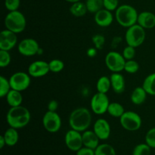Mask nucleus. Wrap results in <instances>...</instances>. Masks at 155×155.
Instances as JSON below:
<instances>
[{"mask_svg": "<svg viewBox=\"0 0 155 155\" xmlns=\"http://www.w3.org/2000/svg\"><path fill=\"white\" fill-rule=\"evenodd\" d=\"M61 118L56 111L45 112L42 117V125L47 132L55 133L61 128Z\"/></svg>", "mask_w": 155, "mask_h": 155, "instance_id": "9", "label": "nucleus"}, {"mask_svg": "<svg viewBox=\"0 0 155 155\" xmlns=\"http://www.w3.org/2000/svg\"><path fill=\"white\" fill-rule=\"evenodd\" d=\"M122 54L126 61L134 59L136 56V48L127 45V46H126L123 50Z\"/></svg>", "mask_w": 155, "mask_h": 155, "instance_id": "36", "label": "nucleus"}, {"mask_svg": "<svg viewBox=\"0 0 155 155\" xmlns=\"http://www.w3.org/2000/svg\"><path fill=\"white\" fill-rule=\"evenodd\" d=\"M138 16L139 13L137 10L130 5H121L115 11V19L117 22L127 28L137 24Z\"/></svg>", "mask_w": 155, "mask_h": 155, "instance_id": "3", "label": "nucleus"}, {"mask_svg": "<svg viewBox=\"0 0 155 155\" xmlns=\"http://www.w3.org/2000/svg\"><path fill=\"white\" fill-rule=\"evenodd\" d=\"M139 70V64L134 59L132 60L126 61L125 66H124V71L128 74H136Z\"/></svg>", "mask_w": 155, "mask_h": 155, "instance_id": "32", "label": "nucleus"}, {"mask_svg": "<svg viewBox=\"0 0 155 155\" xmlns=\"http://www.w3.org/2000/svg\"><path fill=\"white\" fill-rule=\"evenodd\" d=\"M97 51H98V49L95 48H89L87 51V55L90 58L95 57V56L97 54Z\"/></svg>", "mask_w": 155, "mask_h": 155, "instance_id": "41", "label": "nucleus"}, {"mask_svg": "<svg viewBox=\"0 0 155 155\" xmlns=\"http://www.w3.org/2000/svg\"><path fill=\"white\" fill-rule=\"evenodd\" d=\"M5 145H6V142H5V139L4 136H0V148L2 149L3 148L5 147Z\"/></svg>", "mask_w": 155, "mask_h": 155, "instance_id": "42", "label": "nucleus"}, {"mask_svg": "<svg viewBox=\"0 0 155 155\" xmlns=\"http://www.w3.org/2000/svg\"><path fill=\"white\" fill-rule=\"evenodd\" d=\"M125 112L124 106L118 102L110 103L107 108V113L114 117L120 118Z\"/></svg>", "mask_w": 155, "mask_h": 155, "instance_id": "26", "label": "nucleus"}, {"mask_svg": "<svg viewBox=\"0 0 155 155\" xmlns=\"http://www.w3.org/2000/svg\"><path fill=\"white\" fill-rule=\"evenodd\" d=\"M110 101L107 94L97 92L91 99L90 105L92 112L97 115H102L107 112Z\"/></svg>", "mask_w": 155, "mask_h": 155, "instance_id": "8", "label": "nucleus"}, {"mask_svg": "<svg viewBox=\"0 0 155 155\" xmlns=\"http://www.w3.org/2000/svg\"><path fill=\"white\" fill-rule=\"evenodd\" d=\"M5 139L6 145L9 147H13L18 142L19 140V134L17 129L12 128V127H9L5 132L4 135Z\"/></svg>", "mask_w": 155, "mask_h": 155, "instance_id": "22", "label": "nucleus"}, {"mask_svg": "<svg viewBox=\"0 0 155 155\" xmlns=\"http://www.w3.org/2000/svg\"><path fill=\"white\" fill-rule=\"evenodd\" d=\"M95 155H117L116 151L109 144H99L95 149Z\"/></svg>", "mask_w": 155, "mask_h": 155, "instance_id": "27", "label": "nucleus"}, {"mask_svg": "<svg viewBox=\"0 0 155 155\" xmlns=\"http://www.w3.org/2000/svg\"><path fill=\"white\" fill-rule=\"evenodd\" d=\"M70 12L73 16L77 17V18L83 17L88 12L86 3L81 1L72 3L70 7Z\"/></svg>", "mask_w": 155, "mask_h": 155, "instance_id": "23", "label": "nucleus"}, {"mask_svg": "<svg viewBox=\"0 0 155 155\" xmlns=\"http://www.w3.org/2000/svg\"><path fill=\"white\" fill-rule=\"evenodd\" d=\"M50 72L49 65L48 62L45 61H36L29 65L27 68V73L30 77L34 78L45 77Z\"/></svg>", "mask_w": 155, "mask_h": 155, "instance_id": "14", "label": "nucleus"}, {"mask_svg": "<svg viewBox=\"0 0 155 155\" xmlns=\"http://www.w3.org/2000/svg\"><path fill=\"white\" fill-rule=\"evenodd\" d=\"M92 123V114L86 107H78L73 110L69 117V125L72 130L84 132L89 129Z\"/></svg>", "mask_w": 155, "mask_h": 155, "instance_id": "2", "label": "nucleus"}, {"mask_svg": "<svg viewBox=\"0 0 155 155\" xmlns=\"http://www.w3.org/2000/svg\"><path fill=\"white\" fill-rule=\"evenodd\" d=\"M147 95L148 93L144 89V88L142 86H139L133 91L130 96V100L133 104L136 105H140L145 102L147 98Z\"/></svg>", "mask_w": 155, "mask_h": 155, "instance_id": "20", "label": "nucleus"}, {"mask_svg": "<svg viewBox=\"0 0 155 155\" xmlns=\"http://www.w3.org/2000/svg\"><path fill=\"white\" fill-rule=\"evenodd\" d=\"M64 142L68 149L77 152L83 146L82 133L72 129L68 130L65 134Z\"/></svg>", "mask_w": 155, "mask_h": 155, "instance_id": "12", "label": "nucleus"}, {"mask_svg": "<svg viewBox=\"0 0 155 155\" xmlns=\"http://www.w3.org/2000/svg\"><path fill=\"white\" fill-rule=\"evenodd\" d=\"M151 148L146 143L136 145L133 151V155H151Z\"/></svg>", "mask_w": 155, "mask_h": 155, "instance_id": "30", "label": "nucleus"}, {"mask_svg": "<svg viewBox=\"0 0 155 155\" xmlns=\"http://www.w3.org/2000/svg\"><path fill=\"white\" fill-rule=\"evenodd\" d=\"M120 123L124 130L130 132H135L141 128L142 120L139 114L129 110L124 112V114L120 117Z\"/></svg>", "mask_w": 155, "mask_h": 155, "instance_id": "6", "label": "nucleus"}, {"mask_svg": "<svg viewBox=\"0 0 155 155\" xmlns=\"http://www.w3.org/2000/svg\"><path fill=\"white\" fill-rule=\"evenodd\" d=\"M93 131L100 140H107L109 139L111 133L110 124L105 119L100 118L95 121L93 126Z\"/></svg>", "mask_w": 155, "mask_h": 155, "instance_id": "15", "label": "nucleus"}, {"mask_svg": "<svg viewBox=\"0 0 155 155\" xmlns=\"http://www.w3.org/2000/svg\"><path fill=\"white\" fill-rule=\"evenodd\" d=\"M58 107V103L55 100H51L48 104V110L49 111H56Z\"/></svg>", "mask_w": 155, "mask_h": 155, "instance_id": "40", "label": "nucleus"}, {"mask_svg": "<svg viewBox=\"0 0 155 155\" xmlns=\"http://www.w3.org/2000/svg\"><path fill=\"white\" fill-rule=\"evenodd\" d=\"M145 29L138 24L127 28L125 34V40L127 44L134 48H137L142 45L145 42Z\"/></svg>", "mask_w": 155, "mask_h": 155, "instance_id": "5", "label": "nucleus"}, {"mask_svg": "<svg viewBox=\"0 0 155 155\" xmlns=\"http://www.w3.org/2000/svg\"><path fill=\"white\" fill-rule=\"evenodd\" d=\"M18 44V36L16 33L11 30H2L0 33V50L11 51Z\"/></svg>", "mask_w": 155, "mask_h": 155, "instance_id": "13", "label": "nucleus"}, {"mask_svg": "<svg viewBox=\"0 0 155 155\" xmlns=\"http://www.w3.org/2000/svg\"><path fill=\"white\" fill-rule=\"evenodd\" d=\"M104 8L107 10L114 12L119 7V0H103Z\"/></svg>", "mask_w": 155, "mask_h": 155, "instance_id": "38", "label": "nucleus"}, {"mask_svg": "<svg viewBox=\"0 0 155 155\" xmlns=\"http://www.w3.org/2000/svg\"><path fill=\"white\" fill-rule=\"evenodd\" d=\"M85 3H86L88 12H90V13L95 14L101 9L104 8L103 0H86Z\"/></svg>", "mask_w": 155, "mask_h": 155, "instance_id": "28", "label": "nucleus"}, {"mask_svg": "<svg viewBox=\"0 0 155 155\" xmlns=\"http://www.w3.org/2000/svg\"><path fill=\"white\" fill-rule=\"evenodd\" d=\"M6 101L10 107H17L21 105L23 101V96L21 92L11 89L10 92L6 95Z\"/></svg>", "mask_w": 155, "mask_h": 155, "instance_id": "21", "label": "nucleus"}, {"mask_svg": "<svg viewBox=\"0 0 155 155\" xmlns=\"http://www.w3.org/2000/svg\"><path fill=\"white\" fill-rule=\"evenodd\" d=\"M12 89L9 79L8 80L4 76L0 77V97L5 98L9 92Z\"/></svg>", "mask_w": 155, "mask_h": 155, "instance_id": "29", "label": "nucleus"}, {"mask_svg": "<svg viewBox=\"0 0 155 155\" xmlns=\"http://www.w3.org/2000/svg\"><path fill=\"white\" fill-rule=\"evenodd\" d=\"M30 119L31 114L30 110L22 105L11 107L6 115V120L9 127L17 130L28 125Z\"/></svg>", "mask_w": 155, "mask_h": 155, "instance_id": "1", "label": "nucleus"}, {"mask_svg": "<svg viewBox=\"0 0 155 155\" xmlns=\"http://www.w3.org/2000/svg\"><path fill=\"white\" fill-rule=\"evenodd\" d=\"M137 24L144 29H152L155 27V15L151 12H141L138 16Z\"/></svg>", "mask_w": 155, "mask_h": 155, "instance_id": "17", "label": "nucleus"}, {"mask_svg": "<svg viewBox=\"0 0 155 155\" xmlns=\"http://www.w3.org/2000/svg\"><path fill=\"white\" fill-rule=\"evenodd\" d=\"M94 20L97 25L101 27H107L112 24L114 21V16L112 12L102 8L95 14Z\"/></svg>", "mask_w": 155, "mask_h": 155, "instance_id": "16", "label": "nucleus"}, {"mask_svg": "<svg viewBox=\"0 0 155 155\" xmlns=\"http://www.w3.org/2000/svg\"><path fill=\"white\" fill-rule=\"evenodd\" d=\"M83 146L95 150L99 145V138L93 130H86L82 133Z\"/></svg>", "mask_w": 155, "mask_h": 155, "instance_id": "19", "label": "nucleus"}, {"mask_svg": "<svg viewBox=\"0 0 155 155\" xmlns=\"http://www.w3.org/2000/svg\"><path fill=\"white\" fill-rule=\"evenodd\" d=\"M18 51L25 57H32L39 54L40 49L37 41L32 38H26L18 43Z\"/></svg>", "mask_w": 155, "mask_h": 155, "instance_id": "11", "label": "nucleus"}, {"mask_svg": "<svg viewBox=\"0 0 155 155\" xmlns=\"http://www.w3.org/2000/svg\"><path fill=\"white\" fill-rule=\"evenodd\" d=\"M142 87L144 88L148 95H155V73L149 74L144 80Z\"/></svg>", "mask_w": 155, "mask_h": 155, "instance_id": "24", "label": "nucleus"}, {"mask_svg": "<svg viewBox=\"0 0 155 155\" xmlns=\"http://www.w3.org/2000/svg\"><path fill=\"white\" fill-rule=\"evenodd\" d=\"M145 143L151 148H155V127L151 128L145 135Z\"/></svg>", "mask_w": 155, "mask_h": 155, "instance_id": "35", "label": "nucleus"}, {"mask_svg": "<svg viewBox=\"0 0 155 155\" xmlns=\"http://www.w3.org/2000/svg\"><path fill=\"white\" fill-rule=\"evenodd\" d=\"M11 87L12 89L23 92L29 88L31 83L30 76L28 73L18 71L12 74L9 78Z\"/></svg>", "mask_w": 155, "mask_h": 155, "instance_id": "10", "label": "nucleus"}, {"mask_svg": "<svg viewBox=\"0 0 155 155\" xmlns=\"http://www.w3.org/2000/svg\"><path fill=\"white\" fill-rule=\"evenodd\" d=\"M12 61V57L8 51L0 50V67L2 68H7Z\"/></svg>", "mask_w": 155, "mask_h": 155, "instance_id": "33", "label": "nucleus"}, {"mask_svg": "<svg viewBox=\"0 0 155 155\" xmlns=\"http://www.w3.org/2000/svg\"><path fill=\"white\" fill-rule=\"evenodd\" d=\"M96 88L98 92L107 94V92L111 88L110 77H107V76H102L100 77L97 81Z\"/></svg>", "mask_w": 155, "mask_h": 155, "instance_id": "25", "label": "nucleus"}, {"mask_svg": "<svg viewBox=\"0 0 155 155\" xmlns=\"http://www.w3.org/2000/svg\"><path fill=\"white\" fill-rule=\"evenodd\" d=\"M66 2H70V3H74V2H80L81 1V0H65Z\"/></svg>", "mask_w": 155, "mask_h": 155, "instance_id": "43", "label": "nucleus"}, {"mask_svg": "<svg viewBox=\"0 0 155 155\" xmlns=\"http://www.w3.org/2000/svg\"><path fill=\"white\" fill-rule=\"evenodd\" d=\"M111 88L115 93L121 94L125 91L126 81L120 73H113L110 77Z\"/></svg>", "mask_w": 155, "mask_h": 155, "instance_id": "18", "label": "nucleus"}, {"mask_svg": "<svg viewBox=\"0 0 155 155\" xmlns=\"http://www.w3.org/2000/svg\"><path fill=\"white\" fill-rule=\"evenodd\" d=\"M76 155H95V150L83 146L76 152Z\"/></svg>", "mask_w": 155, "mask_h": 155, "instance_id": "39", "label": "nucleus"}, {"mask_svg": "<svg viewBox=\"0 0 155 155\" xmlns=\"http://www.w3.org/2000/svg\"><path fill=\"white\" fill-rule=\"evenodd\" d=\"M4 24L7 30L18 34L24 31L27 26V20L22 12L18 10L13 11L7 14L5 18Z\"/></svg>", "mask_w": 155, "mask_h": 155, "instance_id": "4", "label": "nucleus"}, {"mask_svg": "<svg viewBox=\"0 0 155 155\" xmlns=\"http://www.w3.org/2000/svg\"><path fill=\"white\" fill-rule=\"evenodd\" d=\"M21 5V0H5V7L8 12L18 11Z\"/></svg>", "mask_w": 155, "mask_h": 155, "instance_id": "37", "label": "nucleus"}, {"mask_svg": "<svg viewBox=\"0 0 155 155\" xmlns=\"http://www.w3.org/2000/svg\"><path fill=\"white\" fill-rule=\"evenodd\" d=\"M92 43L94 47L98 50L101 49L105 43V38L104 36L101 34H95L92 36Z\"/></svg>", "mask_w": 155, "mask_h": 155, "instance_id": "34", "label": "nucleus"}, {"mask_svg": "<svg viewBox=\"0 0 155 155\" xmlns=\"http://www.w3.org/2000/svg\"><path fill=\"white\" fill-rule=\"evenodd\" d=\"M104 61L107 69L112 73H120L122 71H124L126 59L122 54L117 51H109L106 54Z\"/></svg>", "mask_w": 155, "mask_h": 155, "instance_id": "7", "label": "nucleus"}, {"mask_svg": "<svg viewBox=\"0 0 155 155\" xmlns=\"http://www.w3.org/2000/svg\"><path fill=\"white\" fill-rule=\"evenodd\" d=\"M48 65H49L50 72L52 73H60L64 68V64L60 59H52L48 62Z\"/></svg>", "mask_w": 155, "mask_h": 155, "instance_id": "31", "label": "nucleus"}]
</instances>
